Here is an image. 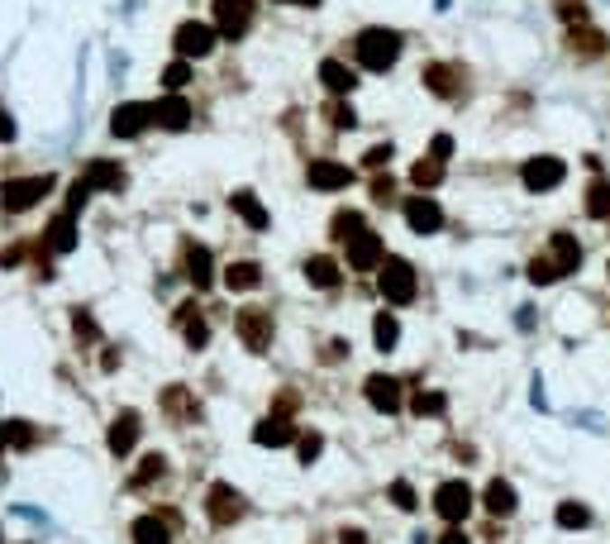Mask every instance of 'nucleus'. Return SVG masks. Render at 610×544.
<instances>
[{
  "label": "nucleus",
  "instance_id": "nucleus-1",
  "mask_svg": "<svg viewBox=\"0 0 610 544\" xmlns=\"http://www.w3.org/2000/svg\"><path fill=\"white\" fill-rule=\"evenodd\" d=\"M353 58H358V67H367V72H386V67H396V58H401V33L396 29H363L358 39H353Z\"/></svg>",
  "mask_w": 610,
  "mask_h": 544
},
{
  "label": "nucleus",
  "instance_id": "nucleus-2",
  "mask_svg": "<svg viewBox=\"0 0 610 544\" xmlns=\"http://www.w3.org/2000/svg\"><path fill=\"white\" fill-rule=\"evenodd\" d=\"M434 516L444 525H463L472 516V487L463 478H448L434 487Z\"/></svg>",
  "mask_w": 610,
  "mask_h": 544
},
{
  "label": "nucleus",
  "instance_id": "nucleus-3",
  "mask_svg": "<svg viewBox=\"0 0 610 544\" xmlns=\"http://www.w3.org/2000/svg\"><path fill=\"white\" fill-rule=\"evenodd\" d=\"M377 282H382V296L392 301V305H411V301H415V292H420L415 263H405V258H386Z\"/></svg>",
  "mask_w": 610,
  "mask_h": 544
},
{
  "label": "nucleus",
  "instance_id": "nucleus-4",
  "mask_svg": "<svg viewBox=\"0 0 610 544\" xmlns=\"http://www.w3.org/2000/svg\"><path fill=\"white\" fill-rule=\"evenodd\" d=\"M53 192V177H14L0 186V206H5L10 215H20V211H33L39 201Z\"/></svg>",
  "mask_w": 610,
  "mask_h": 544
},
{
  "label": "nucleus",
  "instance_id": "nucleus-5",
  "mask_svg": "<svg viewBox=\"0 0 610 544\" xmlns=\"http://www.w3.org/2000/svg\"><path fill=\"white\" fill-rule=\"evenodd\" d=\"M234 325H239V339H244L253 353L273 349V330H277V325H273V311H263V305H244Z\"/></svg>",
  "mask_w": 610,
  "mask_h": 544
},
{
  "label": "nucleus",
  "instance_id": "nucleus-6",
  "mask_svg": "<svg viewBox=\"0 0 610 544\" xmlns=\"http://www.w3.org/2000/svg\"><path fill=\"white\" fill-rule=\"evenodd\" d=\"M563 177H568V163L553 158V153H539V158H530L520 167V182L530 192H553V186H563Z\"/></svg>",
  "mask_w": 610,
  "mask_h": 544
},
{
  "label": "nucleus",
  "instance_id": "nucleus-7",
  "mask_svg": "<svg viewBox=\"0 0 610 544\" xmlns=\"http://www.w3.org/2000/svg\"><path fill=\"white\" fill-rule=\"evenodd\" d=\"M244 511H248L244 492H234L229 483H210V492H206V516H210V525H234Z\"/></svg>",
  "mask_w": 610,
  "mask_h": 544
},
{
  "label": "nucleus",
  "instance_id": "nucleus-8",
  "mask_svg": "<svg viewBox=\"0 0 610 544\" xmlns=\"http://www.w3.org/2000/svg\"><path fill=\"white\" fill-rule=\"evenodd\" d=\"M344 263H348L353 272H372V267L382 263V239L363 225L358 234H348V239H344Z\"/></svg>",
  "mask_w": 610,
  "mask_h": 544
},
{
  "label": "nucleus",
  "instance_id": "nucleus-9",
  "mask_svg": "<svg viewBox=\"0 0 610 544\" xmlns=\"http://www.w3.org/2000/svg\"><path fill=\"white\" fill-rule=\"evenodd\" d=\"M253 24V0H215V29L225 39H244Z\"/></svg>",
  "mask_w": 610,
  "mask_h": 544
},
{
  "label": "nucleus",
  "instance_id": "nucleus-10",
  "mask_svg": "<svg viewBox=\"0 0 610 544\" xmlns=\"http://www.w3.org/2000/svg\"><path fill=\"white\" fill-rule=\"evenodd\" d=\"M305 182H310L315 192H344V186H353V167L334 163V158H315L305 167Z\"/></svg>",
  "mask_w": 610,
  "mask_h": 544
},
{
  "label": "nucleus",
  "instance_id": "nucleus-11",
  "mask_svg": "<svg viewBox=\"0 0 610 544\" xmlns=\"http://www.w3.org/2000/svg\"><path fill=\"white\" fill-rule=\"evenodd\" d=\"M363 397L372 401V411H382V416H396L401 411V382L396 378H386V372H372V378L363 382Z\"/></svg>",
  "mask_w": 610,
  "mask_h": 544
},
{
  "label": "nucleus",
  "instance_id": "nucleus-12",
  "mask_svg": "<svg viewBox=\"0 0 610 544\" xmlns=\"http://www.w3.org/2000/svg\"><path fill=\"white\" fill-rule=\"evenodd\" d=\"M215 33L219 29H210V24H200V20H186L181 29H177V53L186 58V62H191V58H206L210 53V48H215Z\"/></svg>",
  "mask_w": 610,
  "mask_h": 544
},
{
  "label": "nucleus",
  "instance_id": "nucleus-13",
  "mask_svg": "<svg viewBox=\"0 0 610 544\" xmlns=\"http://www.w3.org/2000/svg\"><path fill=\"white\" fill-rule=\"evenodd\" d=\"M401 215H405V225H411L415 234H434L439 225H444V211H439V201H430L425 192L405 201V206H401Z\"/></svg>",
  "mask_w": 610,
  "mask_h": 544
},
{
  "label": "nucleus",
  "instance_id": "nucleus-14",
  "mask_svg": "<svg viewBox=\"0 0 610 544\" xmlns=\"http://www.w3.org/2000/svg\"><path fill=\"white\" fill-rule=\"evenodd\" d=\"M148 125H152V106H139V100H125V106L110 115V129L120 134V139H139Z\"/></svg>",
  "mask_w": 610,
  "mask_h": 544
},
{
  "label": "nucleus",
  "instance_id": "nucleus-15",
  "mask_svg": "<svg viewBox=\"0 0 610 544\" xmlns=\"http://www.w3.org/2000/svg\"><path fill=\"white\" fill-rule=\"evenodd\" d=\"M87 186L91 192H125V182H129V173L120 163H110V158H96V163H87Z\"/></svg>",
  "mask_w": 610,
  "mask_h": 544
},
{
  "label": "nucleus",
  "instance_id": "nucleus-16",
  "mask_svg": "<svg viewBox=\"0 0 610 544\" xmlns=\"http://www.w3.org/2000/svg\"><path fill=\"white\" fill-rule=\"evenodd\" d=\"M134 544H172V511H148L134 521Z\"/></svg>",
  "mask_w": 610,
  "mask_h": 544
},
{
  "label": "nucleus",
  "instance_id": "nucleus-17",
  "mask_svg": "<svg viewBox=\"0 0 610 544\" xmlns=\"http://www.w3.org/2000/svg\"><path fill=\"white\" fill-rule=\"evenodd\" d=\"M139 435H143L139 416H134V411H120V420L110 425V454H115V458H129L134 445H139Z\"/></svg>",
  "mask_w": 610,
  "mask_h": 544
},
{
  "label": "nucleus",
  "instance_id": "nucleus-18",
  "mask_svg": "<svg viewBox=\"0 0 610 544\" xmlns=\"http://www.w3.org/2000/svg\"><path fill=\"white\" fill-rule=\"evenodd\" d=\"M152 125L158 129H186L191 125V106H186V96H162L158 106H152Z\"/></svg>",
  "mask_w": 610,
  "mask_h": 544
},
{
  "label": "nucleus",
  "instance_id": "nucleus-19",
  "mask_svg": "<svg viewBox=\"0 0 610 544\" xmlns=\"http://www.w3.org/2000/svg\"><path fill=\"white\" fill-rule=\"evenodd\" d=\"M425 87H430L434 96L453 100V96H463V72H458V67H448V62H430V67H425Z\"/></svg>",
  "mask_w": 610,
  "mask_h": 544
},
{
  "label": "nucleus",
  "instance_id": "nucleus-20",
  "mask_svg": "<svg viewBox=\"0 0 610 544\" xmlns=\"http://www.w3.org/2000/svg\"><path fill=\"white\" fill-rule=\"evenodd\" d=\"M181 258H186V277L196 282V292H206V286L215 282V263H210V249H206V244H186V249H181Z\"/></svg>",
  "mask_w": 610,
  "mask_h": 544
},
{
  "label": "nucleus",
  "instance_id": "nucleus-21",
  "mask_svg": "<svg viewBox=\"0 0 610 544\" xmlns=\"http://www.w3.org/2000/svg\"><path fill=\"white\" fill-rule=\"evenodd\" d=\"M296 430H291V420H282V416H267L253 425V445H263V449H282V445H291Z\"/></svg>",
  "mask_w": 610,
  "mask_h": 544
},
{
  "label": "nucleus",
  "instance_id": "nucleus-22",
  "mask_svg": "<svg viewBox=\"0 0 610 544\" xmlns=\"http://www.w3.org/2000/svg\"><path fill=\"white\" fill-rule=\"evenodd\" d=\"M43 249H48V253H72V249H77V220H72V215L48 220V230H43Z\"/></svg>",
  "mask_w": 610,
  "mask_h": 544
},
{
  "label": "nucleus",
  "instance_id": "nucleus-23",
  "mask_svg": "<svg viewBox=\"0 0 610 544\" xmlns=\"http://www.w3.org/2000/svg\"><path fill=\"white\" fill-rule=\"evenodd\" d=\"M482 502H486V511L491 516H515V506H520V497H515V487L511 483H505V478H491L486 483V492H482Z\"/></svg>",
  "mask_w": 610,
  "mask_h": 544
},
{
  "label": "nucleus",
  "instance_id": "nucleus-24",
  "mask_svg": "<svg viewBox=\"0 0 610 544\" xmlns=\"http://www.w3.org/2000/svg\"><path fill=\"white\" fill-rule=\"evenodd\" d=\"M229 206H234V211H239V215H244V225H248V230H267V225H273V215H267V211H263V201H258V196H253V192H248V186H239V192H234V196H229Z\"/></svg>",
  "mask_w": 610,
  "mask_h": 544
},
{
  "label": "nucleus",
  "instance_id": "nucleus-25",
  "mask_svg": "<svg viewBox=\"0 0 610 544\" xmlns=\"http://www.w3.org/2000/svg\"><path fill=\"white\" fill-rule=\"evenodd\" d=\"M305 277H310V286H325V292H334V286L344 282V267H338L329 253H315V258H305Z\"/></svg>",
  "mask_w": 610,
  "mask_h": 544
},
{
  "label": "nucleus",
  "instance_id": "nucleus-26",
  "mask_svg": "<svg viewBox=\"0 0 610 544\" xmlns=\"http://www.w3.org/2000/svg\"><path fill=\"white\" fill-rule=\"evenodd\" d=\"M549 253H553V263L572 272V267H582V244H578V234H568V230H558L553 239H549Z\"/></svg>",
  "mask_w": 610,
  "mask_h": 544
},
{
  "label": "nucleus",
  "instance_id": "nucleus-27",
  "mask_svg": "<svg viewBox=\"0 0 610 544\" xmlns=\"http://www.w3.org/2000/svg\"><path fill=\"white\" fill-rule=\"evenodd\" d=\"M258 282H263L258 258H239V263H229V267H225V286H229V292H253Z\"/></svg>",
  "mask_w": 610,
  "mask_h": 544
},
{
  "label": "nucleus",
  "instance_id": "nucleus-28",
  "mask_svg": "<svg viewBox=\"0 0 610 544\" xmlns=\"http://www.w3.org/2000/svg\"><path fill=\"white\" fill-rule=\"evenodd\" d=\"M177 325H181V334H186V344H191V349H206L210 344V325H206V315H200L196 305H181Z\"/></svg>",
  "mask_w": 610,
  "mask_h": 544
},
{
  "label": "nucleus",
  "instance_id": "nucleus-29",
  "mask_svg": "<svg viewBox=\"0 0 610 544\" xmlns=\"http://www.w3.org/2000/svg\"><path fill=\"white\" fill-rule=\"evenodd\" d=\"M319 81H325L334 96H348L353 87H358V72H348V62L329 58V62H319Z\"/></svg>",
  "mask_w": 610,
  "mask_h": 544
},
{
  "label": "nucleus",
  "instance_id": "nucleus-30",
  "mask_svg": "<svg viewBox=\"0 0 610 544\" xmlns=\"http://www.w3.org/2000/svg\"><path fill=\"white\" fill-rule=\"evenodd\" d=\"M568 48H572L578 58H601V53H605V39H601V29H591V24H572Z\"/></svg>",
  "mask_w": 610,
  "mask_h": 544
},
{
  "label": "nucleus",
  "instance_id": "nucleus-31",
  "mask_svg": "<svg viewBox=\"0 0 610 544\" xmlns=\"http://www.w3.org/2000/svg\"><path fill=\"white\" fill-rule=\"evenodd\" d=\"M162 411L172 416V420H196L200 416V401L186 392V387H167V392H162Z\"/></svg>",
  "mask_w": 610,
  "mask_h": 544
},
{
  "label": "nucleus",
  "instance_id": "nucleus-32",
  "mask_svg": "<svg viewBox=\"0 0 610 544\" xmlns=\"http://www.w3.org/2000/svg\"><path fill=\"white\" fill-rule=\"evenodd\" d=\"M553 521H558V530H587V525H591V506L587 502H558Z\"/></svg>",
  "mask_w": 610,
  "mask_h": 544
},
{
  "label": "nucleus",
  "instance_id": "nucleus-33",
  "mask_svg": "<svg viewBox=\"0 0 610 544\" xmlns=\"http://www.w3.org/2000/svg\"><path fill=\"white\" fill-rule=\"evenodd\" d=\"M582 211L591 215V220H610V182L605 177H596L587 186V196H582Z\"/></svg>",
  "mask_w": 610,
  "mask_h": 544
},
{
  "label": "nucleus",
  "instance_id": "nucleus-34",
  "mask_svg": "<svg viewBox=\"0 0 610 544\" xmlns=\"http://www.w3.org/2000/svg\"><path fill=\"white\" fill-rule=\"evenodd\" d=\"M411 411H415L420 420H439V416L448 411V397H444V392H415V397H411Z\"/></svg>",
  "mask_w": 610,
  "mask_h": 544
},
{
  "label": "nucleus",
  "instance_id": "nucleus-35",
  "mask_svg": "<svg viewBox=\"0 0 610 544\" xmlns=\"http://www.w3.org/2000/svg\"><path fill=\"white\" fill-rule=\"evenodd\" d=\"M411 182L420 186V192H430V186H439V182H444V163H439L434 153H430V158H420V163L411 167Z\"/></svg>",
  "mask_w": 610,
  "mask_h": 544
},
{
  "label": "nucleus",
  "instance_id": "nucleus-36",
  "mask_svg": "<svg viewBox=\"0 0 610 544\" xmlns=\"http://www.w3.org/2000/svg\"><path fill=\"white\" fill-rule=\"evenodd\" d=\"M372 334H377V349L386 353V349H396L401 344V325H396V315H377V320H372Z\"/></svg>",
  "mask_w": 610,
  "mask_h": 544
},
{
  "label": "nucleus",
  "instance_id": "nucleus-37",
  "mask_svg": "<svg viewBox=\"0 0 610 544\" xmlns=\"http://www.w3.org/2000/svg\"><path fill=\"white\" fill-rule=\"evenodd\" d=\"M162 473H167V458H162V454H148L143 464H139V473H134L129 483H134V487H148V483H158Z\"/></svg>",
  "mask_w": 610,
  "mask_h": 544
},
{
  "label": "nucleus",
  "instance_id": "nucleus-38",
  "mask_svg": "<svg viewBox=\"0 0 610 544\" xmlns=\"http://www.w3.org/2000/svg\"><path fill=\"white\" fill-rule=\"evenodd\" d=\"M563 277V267L553 263V253H539V258L530 263V282H539V286H549V282H558Z\"/></svg>",
  "mask_w": 610,
  "mask_h": 544
},
{
  "label": "nucleus",
  "instance_id": "nucleus-39",
  "mask_svg": "<svg viewBox=\"0 0 610 544\" xmlns=\"http://www.w3.org/2000/svg\"><path fill=\"white\" fill-rule=\"evenodd\" d=\"M319 449H325V435H319V430H310V435H296V458H300L305 468H310L315 458H319Z\"/></svg>",
  "mask_w": 610,
  "mask_h": 544
},
{
  "label": "nucleus",
  "instance_id": "nucleus-40",
  "mask_svg": "<svg viewBox=\"0 0 610 544\" xmlns=\"http://www.w3.org/2000/svg\"><path fill=\"white\" fill-rule=\"evenodd\" d=\"M186 81H191V62H186V58L167 62V72H162V87H167V91H181Z\"/></svg>",
  "mask_w": 610,
  "mask_h": 544
},
{
  "label": "nucleus",
  "instance_id": "nucleus-41",
  "mask_svg": "<svg viewBox=\"0 0 610 544\" xmlns=\"http://www.w3.org/2000/svg\"><path fill=\"white\" fill-rule=\"evenodd\" d=\"M386 492H392V502L401 506V511H415V506H420V497H415V487L411 483H405V478H396L392 487H386Z\"/></svg>",
  "mask_w": 610,
  "mask_h": 544
},
{
  "label": "nucleus",
  "instance_id": "nucleus-42",
  "mask_svg": "<svg viewBox=\"0 0 610 544\" xmlns=\"http://www.w3.org/2000/svg\"><path fill=\"white\" fill-rule=\"evenodd\" d=\"M363 230V215L358 211H338L334 215V234H338V239H348V234H358Z\"/></svg>",
  "mask_w": 610,
  "mask_h": 544
},
{
  "label": "nucleus",
  "instance_id": "nucleus-43",
  "mask_svg": "<svg viewBox=\"0 0 610 544\" xmlns=\"http://www.w3.org/2000/svg\"><path fill=\"white\" fill-rule=\"evenodd\" d=\"M72 325H77V339H81V344H96V339H100L96 320H91L87 311H72Z\"/></svg>",
  "mask_w": 610,
  "mask_h": 544
},
{
  "label": "nucleus",
  "instance_id": "nucleus-44",
  "mask_svg": "<svg viewBox=\"0 0 610 544\" xmlns=\"http://www.w3.org/2000/svg\"><path fill=\"white\" fill-rule=\"evenodd\" d=\"M87 201H91V186H87V177H77V182H72V192H67V215L81 211Z\"/></svg>",
  "mask_w": 610,
  "mask_h": 544
},
{
  "label": "nucleus",
  "instance_id": "nucleus-45",
  "mask_svg": "<svg viewBox=\"0 0 610 544\" xmlns=\"http://www.w3.org/2000/svg\"><path fill=\"white\" fill-rule=\"evenodd\" d=\"M5 430H10V445H14V449H29V445H33V425H24V420H10Z\"/></svg>",
  "mask_w": 610,
  "mask_h": 544
},
{
  "label": "nucleus",
  "instance_id": "nucleus-46",
  "mask_svg": "<svg viewBox=\"0 0 610 544\" xmlns=\"http://www.w3.org/2000/svg\"><path fill=\"white\" fill-rule=\"evenodd\" d=\"M329 125H334V129H353L358 120H353V110L344 106V100H334V106H329Z\"/></svg>",
  "mask_w": 610,
  "mask_h": 544
},
{
  "label": "nucleus",
  "instance_id": "nucleus-47",
  "mask_svg": "<svg viewBox=\"0 0 610 544\" xmlns=\"http://www.w3.org/2000/svg\"><path fill=\"white\" fill-rule=\"evenodd\" d=\"M372 196H377L382 206H392V201H396V182L392 177H372Z\"/></svg>",
  "mask_w": 610,
  "mask_h": 544
},
{
  "label": "nucleus",
  "instance_id": "nucleus-48",
  "mask_svg": "<svg viewBox=\"0 0 610 544\" xmlns=\"http://www.w3.org/2000/svg\"><path fill=\"white\" fill-rule=\"evenodd\" d=\"M430 153H434V158H439V163H448V158H453V139H448V134H434V144H430Z\"/></svg>",
  "mask_w": 610,
  "mask_h": 544
},
{
  "label": "nucleus",
  "instance_id": "nucleus-49",
  "mask_svg": "<svg viewBox=\"0 0 610 544\" xmlns=\"http://www.w3.org/2000/svg\"><path fill=\"white\" fill-rule=\"evenodd\" d=\"M14 139V120H10V110L0 106V144H10Z\"/></svg>",
  "mask_w": 610,
  "mask_h": 544
},
{
  "label": "nucleus",
  "instance_id": "nucleus-50",
  "mask_svg": "<svg viewBox=\"0 0 610 544\" xmlns=\"http://www.w3.org/2000/svg\"><path fill=\"white\" fill-rule=\"evenodd\" d=\"M382 163H392V148H386V144H377L367 153V167H382Z\"/></svg>",
  "mask_w": 610,
  "mask_h": 544
},
{
  "label": "nucleus",
  "instance_id": "nucleus-51",
  "mask_svg": "<svg viewBox=\"0 0 610 544\" xmlns=\"http://www.w3.org/2000/svg\"><path fill=\"white\" fill-rule=\"evenodd\" d=\"M439 544H472V539H467L463 530H458V525H448V530H444V535H439Z\"/></svg>",
  "mask_w": 610,
  "mask_h": 544
},
{
  "label": "nucleus",
  "instance_id": "nucleus-52",
  "mask_svg": "<svg viewBox=\"0 0 610 544\" xmlns=\"http://www.w3.org/2000/svg\"><path fill=\"white\" fill-rule=\"evenodd\" d=\"M338 544H367V535H363V530H353V525H348V530H338Z\"/></svg>",
  "mask_w": 610,
  "mask_h": 544
},
{
  "label": "nucleus",
  "instance_id": "nucleus-53",
  "mask_svg": "<svg viewBox=\"0 0 610 544\" xmlns=\"http://www.w3.org/2000/svg\"><path fill=\"white\" fill-rule=\"evenodd\" d=\"M5 445H10V430H5V425H0V454H5Z\"/></svg>",
  "mask_w": 610,
  "mask_h": 544
},
{
  "label": "nucleus",
  "instance_id": "nucleus-54",
  "mask_svg": "<svg viewBox=\"0 0 610 544\" xmlns=\"http://www.w3.org/2000/svg\"><path fill=\"white\" fill-rule=\"evenodd\" d=\"M0 539H5V535H0Z\"/></svg>",
  "mask_w": 610,
  "mask_h": 544
}]
</instances>
